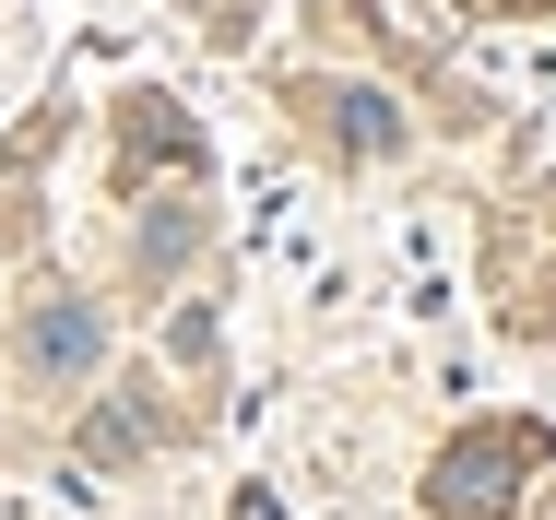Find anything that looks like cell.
Masks as SVG:
<instances>
[{
    "label": "cell",
    "mask_w": 556,
    "mask_h": 520,
    "mask_svg": "<svg viewBox=\"0 0 556 520\" xmlns=\"http://www.w3.org/2000/svg\"><path fill=\"white\" fill-rule=\"evenodd\" d=\"M24 367L36 379H84L96 367V308H36L24 319Z\"/></svg>",
    "instance_id": "obj_2"
},
{
    "label": "cell",
    "mask_w": 556,
    "mask_h": 520,
    "mask_svg": "<svg viewBox=\"0 0 556 520\" xmlns=\"http://www.w3.org/2000/svg\"><path fill=\"white\" fill-rule=\"evenodd\" d=\"M533 461H545V437H533V426L462 437V449L439 461V509H450V520H497V509H509V473H533Z\"/></svg>",
    "instance_id": "obj_1"
},
{
    "label": "cell",
    "mask_w": 556,
    "mask_h": 520,
    "mask_svg": "<svg viewBox=\"0 0 556 520\" xmlns=\"http://www.w3.org/2000/svg\"><path fill=\"white\" fill-rule=\"evenodd\" d=\"M142 437H154V415H142V403H108V415L84 426V461H118V449H142Z\"/></svg>",
    "instance_id": "obj_3"
}]
</instances>
